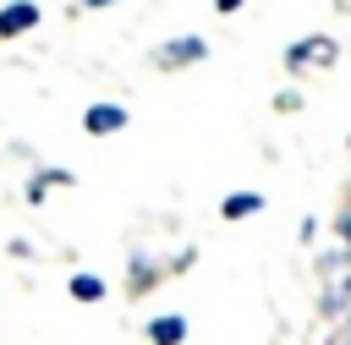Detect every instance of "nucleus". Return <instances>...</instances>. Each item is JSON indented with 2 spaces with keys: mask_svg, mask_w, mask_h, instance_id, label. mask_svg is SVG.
I'll use <instances>...</instances> for the list:
<instances>
[{
  "mask_svg": "<svg viewBox=\"0 0 351 345\" xmlns=\"http://www.w3.org/2000/svg\"><path fill=\"white\" fill-rule=\"evenodd\" d=\"M335 38H302V44H291L285 49V66L291 71H302V66H335Z\"/></svg>",
  "mask_w": 351,
  "mask_h": 345,
  "instance_id": "nucleus-1",
  "label": "nucleus"
},
{
  "mask_svg": "<svg viewBox=\"0 0 351 345\" xmlns=\"http://www.w3.org/2000/svg\"><path fill=\"white\" fill-rule=\"evenodd\" d=\"M208 55V44L203 38H170V44H159L154 49V60L159 66H192V60H203Z\"/></svg>",
  "mask_w": 351,
  "mask_h": 345,
  "instance_id": "nucleus-2",
  "label": "nucleus"
},
{
  "mask_svg": "<svg viewBox=\"0 0 351 345\" xmlns=\"http://www.w3.org/2000/svg\"><path fill=\"white\" fill-rule=\"evenodd\" d=\"M132 115L121 110V104H88V115H82V126L93 131V137H110V131H121Z\"/></svg>",
  "mask_w": 351,
  "mask_h": 345,
  "instance_id": "nucleus-3",
  "label": "nucleus"
},
{
  "mask_svg": "<svg viewBox=\"0 0 351 345\" xmlns=\"http://www.w3.org/2000/svg\"><path fill=\"white\" fill-rule=\"evenodd\" d=\"M38 22V5L33 0H11L5 11H0V38H16V33H27Z\"/></svg>",
  "mask_w": 351,
  "mask_h": 345,
  "instance_id": "nucleus-4",
  "label": "nucleus"
},
{
  "mask_svg": "<svg viewBox=\"0 0 351 345\" xmlns=\"http://www.w3.org/2000/svg\"><path fill=\"white\" fill-rule=\"evenodd\" d=\"M181 334H186V318H181V312H165V318L148 323V340H154V345H181Z\"/></svg>",
  "mask_w": 351,
  "mask_h": 345,
  "instance_id": "nucleus-5",
  "label": "nucleus"
},
{
  "mask_svg": "<svg viewBox=\"0 0 351 345\" xmlns=\"http://www.w3.org/2000/svg\"><path fill=\"white\" fill-rule=\"evenodd\" d=\"M258 208H263L258 192H230V197H225V219H247V214H258Z\"/></svg>",
  "mask_w": 351,
  "mask_h": 345,
  "instance_id": "nucleus-6",
  "label": "nucleus"
},
{
  "mask_svg": "<svg viewBox=\"0 0 351 345\" xmlns=\"http://www.w3.org/2000/svg\"><path fill=\"white\" fill-rule=\"evenodd\" d=\"M71 296H77V301H99V296H104V279H93V274H77V279H71Z\"/></svg>",
  "mask_w": 351,
  "mask_h": 345,
  "instance_id": "nucleus-7",
  "label": "nucleus"
},
{
  "mask_svg": "<svg viewBox=\"0 0 351 345\" xmlns=\"http://www.w3.org/2000/svg\"><path fill=\"white\" fill-rule=\"evenodd\" d=\"M324 307H329L335 318H340V312H351V279H340V285H335V290L324 296Z\"/></svg>",
  "mask_w": 351,
  "mask_h": 345,
  "instance_id": "nucleus-8",
  "label": "nucleus"
},
{
  "mask_svg": "<svg viewBox=\"0 0 351 345\" xmlns=\"http://www.w3.org/2000/svg\"><path fill=\"white\" fill-rule=\"evenodd\" d=\"M214 5H219V11H236V5H241V0H214Z\"/></svg>",
  "mask_w": 351,
  "mask_h": 345,
  "instance_id": "nucleus-9",
  "label": "nucleus"
},
{
  "mask_svg": "<svg viewBox=\"0 0 351 345\" xmlns=\"http://www.w3.org/2000/svg\"><path fill=\"white\" fill-rule=\"evenodd\" d=\"M335 345H351V340H335Z\"/></svg>",
  "mask_w": 351,
  "mask_h": 345,
  "instance_id": "nucleus-10",
  "label": "nucleus"
}]
</instances>
